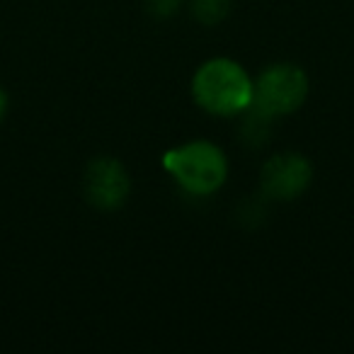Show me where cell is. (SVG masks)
I'll list each match as a JSON object with an SVG mask.
<instances>
[{
	"label": "cell",
	"instance_id": "6da1fadb",
	"mask_svg": "<svg viewBox=\"0 0 354 354\" xmlns=\"http://www.w3.org/2000/svg\"><path fill=\"white\" fill-rule=\"evenodd\" d=\"M255 80L238 61L216 56L204 61L192 78V97L214 117L245 114L252 102Z\"/></svg>",
	"mask_w": 354,
	"mask_h": 354
},
{
	"label": "cell",
	"instance_id": "7a4b0ae2",
	"mask_svg": "<svg viewBox=\"0 0 354 354\" xmlns=\"http://www.w3.org/2000/svg\"><path fill=\"white\" fill-rule=\"evenodd\" d=\"M162 165L172 175V180L192 197H209L218 192L228 177L226 153L216 143L204 138L167 151Z\"/></svg>",
	"mask_w": 354,
	"mask_h": 354
},
{
	"label": "cell",
	"instance_id": "3957f363",
	"mask_svg": "<svg viewBox=\"0 0 354 354\" xmlns=\"http://www.w3.org/2000/svg\"><path fill=\"white\" fill-rule=\"evenodd\" d=\"M308 75L294 64H272L257 75L248 114L262 122L294 114L308 97Z\"/></svg>",
	"mask_w": 354,
	"mask_h": 354
},
{
	"label": "cell",
	"instance_id": "277c9868",
	"mask_svg": "<svg viewBox=\"0 0 354 354\" xmlns=\"http://www.w3.org/2000/svg\"><path fill=\"white\" fill-rule=\"evenodd\" d=\"M313 180V167L301 153H279L262 167V194L274 202H294L308 189Z\"/></svg>",
	"mask_w": 354,
	"mask_h": 354
},
{
	"label": "cell",
	"instance_id": "5b68a950",
	"mask_svg": "<svg viewBox=\"0 0 354 354\" xmlns=\"http://www.w3.org/2000/svg\"><path fill=\"white\" fill-rule=\"evenodd\" d=\"M83 192L88 204L100 212H114L124 207L131 192L129 172L117 158H95L85 170Z\"/></svg>",
	"mask_w": 354,
	"mask_h": 354
},
{
	"label": "cell",
	"instance_id": "8992f818",
	"mask_svg": "<svg viewBox=\"0 0 354 354\" xmlns=\"http://www.w3.org/2000/svg\"><path fill=\"white\" fill-rule=\"evenodd\" d=\"M189 10H192V17L197 22L214 27L226 20L228 10H231V0H192Z\"/></svg>",
	"mask_w": 354,
	"mask_h": 354
},
{
	"label": "cell",
	"instance_id": "52a82bcc",
	"mask_svg": "<svg viewBox=\"0 0 354 354\" xmlns=\"http://www.w3.org/2000/svg\"><path fill=\"white\" fill-rule=\"evenodd\" d=\"M183 8V0H146V10L156 20H167Z\"/></svg>",
	"mask_w": 354,
	"mask_h": 354
},
{
	"label": "cell",
	"instance_id": "ba28073f",
	"mask_svg": "<svg viewBox=\"0 0 354 354\" xmlns=\"http://www.w3.org/2000/svg\"><path fill=\"white\" fill-rule=\"evenodd\" d=\"M6 114H8V93L0 88V122L6 119Z\"/></svg>",
	"mask_w": 354,
	"mask_h": 354
}]
</instances>
